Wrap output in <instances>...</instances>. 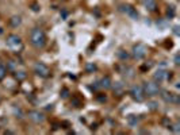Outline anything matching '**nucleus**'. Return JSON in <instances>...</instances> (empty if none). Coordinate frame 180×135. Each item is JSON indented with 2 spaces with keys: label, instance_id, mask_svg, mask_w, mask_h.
I'll use <instances>...</instances> for the list:
<instances>
[{
  "label": "nucleus",
  "instance_id": "obj_1",
  "mask_svg": "<svg viewBox=\"0 0 180 135\" xmlns=\"http://www.w3.org/2000/svg\"><path fill=\"white\" fill-rule=\"evenodd\" d=\"M30 43L35 49H42L46 45V35L41 28H34L30 34Z\"/></svg>",
  "mask_w": 180,
  "mask_h": 135
},
{
  "label": "nucleus",
  "instance_id": "obj_2",
  "mask_svg": "<svg viewBox=\"0 0 180 135\" xmlns=\"http://www.w3.org/2000/svg\"><path fill=\"white\" fill-rule=\"evenodd\" d=\"M146 54H148V47H146V45H144V43L134 45V47H133V55H134V58L142 59V58L146 57Z\"/></svg>",
  "mask_w": 180,
  "mask_h": 135
},
{
  "label": "nucleus",
  "instance_id": "obj_3",
  "mask_svg": "<svg viewBox=\"0 0 180 135\" xmlns=\"http://www.w3.org/2000/svg\"><path fill=\"white\" fill-rule=\"evenodd\" d=\"M142 89H144V93L148 96H156L159 95L160 92V87L159 84H156V82H145L144 87H142Z\"/></svg>",
  "mask_w": 180,
  "mask_h": 135
},
{
  "label": "nucleus",
  "instance_id": "obj_4",
  "mask_svg": "<svg viewBox=\"0 0 180 135\" xmlns=\"http://www.w3.org/2000/svg\"><path fill=\"white\" fill-rule=\"evenodd\" d=\"M130 95L136 101H142L145 99V93L141 85H133L132 89H130Z\"/></svg>",
  "mask_w": 180,
  "mask_h": 135
},
{
  "label": "nucleus",
  "instance_id": "obj_5",
  "mask_svg": "<svg viewBox=\"0 0 180 135\" xmlns=\"http://www.w3.org/2000/svg\"><path fill=\"white\" fill-rule=\"evenodd\" d=\"M34 72H35V74H38L39 77H49L50 69L47 68V65H45L42 62H38L34 65Z\"/></svg>",
  "mask_w": 180,
  "mask_h": 135
},
{
  "label": "nucleus",
  "instance_id": "obj_6",
  "mask_svg": "<svg viewBox=\"0 0 180 135\" xmlns=\"http://www.w3.org/2000/svg\"><path fill=\"white\" fill-rule=\"evenodd\" d=\"M7 45L12 49H18L19 46H22V39L20 37L15 35V34H11V35L7 37Z\"/></svg>",
  "mask_w": 180,
  "mask_h": 135
},
{
  "label": "nucleus",
  "instance_id": "obj_7",
  "mask_svg": "<svg viewBox=\"0 0 180 135\" xmlns=\"http://www.w3.org/2000/svg\"><path fill=\"white\" fill-rule=\"evenodd\" d=\"M161 97L164 99V101H167V103H172V104H179V95H176V93H172V92H163V95Z\"/></svg>",
  "mask_w": 180,
  "mask_h": 135
},
{
  "label": "nucleus",
  "instance_id": "obj_8",
  "mask_svg": "<svg viewBox=\"0 0 180 135\" xmlns=\"http://www.w3.org/2000/svg\"><path fill=\"white\" fill-rule=\"evenodd\" d=\"M29 119L34 123H42L45 120V115L39 111H30L29 112Z\"/></svg>",
  "mask_w": 180,
  "mask_h": 135
},
{
  "label": "nucleus",
  "instance_id": "obj_9",
  "mask_svg": "<svg viewBox=\"0 0 180 135\" xmlns=\"http://www.w3.org/2000/svg\"><path fill=\"white\" fill-rule=\"evenodd\" d=\"M155 80L156 81H159V82H161V81H164L165 78H168V73L165 72V70H163V69H159L157 72L155 73Z\"/></svg>",
  "mask_w": 180,
  "mask_h": 135
},
{
  "label": "nucleus",
  "instance_id": "obj_10",
  "mask_svg": "<svg viewBox=\"0 0 180 135\" xmlns=\"http://www.w3.org/2000/svg\"><path fill=\"white\" fill-rule=\"evenodd\" d=\"M111 78L108 77V76H106V77H103L102 80H100V82H99V87L100 88H103V89H108V88H111Z\"/></svg>",
  "mask_w": 180,
  "mask_h": 135
},
{
  "label": "nucleus",
  "instance_id": "obj_11",
  "mask_svg": "<svg viewBox=\"0 0 180 135\" xmlns=\"http://www.w3.org/2000/svg\"><path fill=\"white\" fill-rule=\"evenodd\" d=\"M111 88L112 91H114L115 95L121 96V93L123 92V84L122 82H115V84H111Z\"/></svg>",
  "mask_w": 180,
  "mask_h": 135
},
{
  "label": "nucleus",
  "instance_id": "obj_12",
  "mask_svg": "<svg viewBox=\"0 0 180 135\" xmlns=\"http://www.w3.org/2000/svg\"><path fill=\"white\" fill-rule=\"evenodd\" d=\"M144 6L146 10L155 11L156 10V0H144Z\"/></svg>",
  "mask_w": 180,
  "mask_h": 135
},
{
  "label": "nucleus",
  "instance_id": "obj_13",
  "mask_svg": "<svg viewBox=\"0 0 180 135\" xmlns=\"http://www.w3.org/2000/svg\"><path fill=\"white\" fill-rule=\"evenodd\" d=\"M125 11H126V12L129 14V15H130V16H132V18H134V19H137V18H138V14H137V11L134 10L132 6H126V7H125Z\"/></svg>",
  "mask_w": 180,
  "mask_h": 135
},
{
  "label": "nucleus",
  "instance_id": "obj_14",
  "mask_svg": "<svg viewBox=\"0 0 180 135\" xmlns=\"http://www.w3.org/2000/svg\"><path fill=\"white\" fill-rule=\"evenodd\" d=\"M22 23V19H20V16H12L10 19V24L12 26V27H18Z\"/></svg>",
  "mask_w": 180,
  "mask_h": 135
},
{
  "label": "nucleus",
  "instance_id": "obj_15",
  "mask_svg": "<svg viewBox=\"0 0 180 135\" xmlns=\"http://www.w3.org/2000/svg\"><path fill=\"white\" fill-rule=\"evenodd\" d=\"M72 104H73L74 107H77V108H79V107H83V100H80L79 97L74 96L73 99H72Z\"/></svg>",
  "mask_w": 180,
  "mask_h": 135
},
{
  "label": "nucleus",
  "instance_id": "obj_16",
  "mask_svg": "<svg viewBox=\"0 0 180 135\" xmlns=\"http://www.w3.org/2000/svg\"><path fill=\"white\" fill-rule=\"evenodd\" d=\"M6 74H7V68L3 63H0V80H3L6 77Z\"/></svg>",
  "mask_w": 180,
  "mask_h": 135
},
{
  "label": "nucleus",
  "instance_id": "obj_17",
  "mask_svg": "<svg viewBox=\"0 0 180 135\" xmlns=\"http://www.w3.org/2000/svg\"><path fill=\"white\" fill-rule=\"evenodd\" d=\"M167 16H168V18H173V16H175V7H168Z\"/></svg>",
  "mask_w": 180,
  "mask_h": 135
},
{
  "label": "nucleus",
  "instance_id": "obj_18",
  "mask_svg": "<svg viewBox=\"0 0 180 135\" xmlns=\"http://www.w3.org/2000/svg\"><path fill=\"white\" fill-rule=\"evenodd\" d=\"M118 57L121 59H127V58H129V54H127L126 51H123V50H119L118 51Z\"/></svg>",
  "mask_w": 180,
  "mask_h": 135
},
{
  "label": "nucleus",
  "instance_id": "obj_19",
  "mask_svg": "<svg viewBox=\"0 0 180 135\" xmlns=\"http://www.w3.org/2000/svg\"><path fill=\"white\" fill-rule=\"evenodd\" d=\"M15 77H16L19 81H23L25 78H26V73H25V72H16V74H15Z\"/></svg>",
  "mask_w": 180,
  "mask_h": 135
},
{
  "label": "nucleus",
  "instance_id": "obj_20",
  "mask_svg": "<svg viewBox=\"0 0 180 135\" xmlns=\"http://www.w3.org/2000/svg\"><path fill=\"white\" fill-rule=\"evenodd\" d=\"M129 123H130V124H137V123H138V118H134V115H130L129 116Z\"/></svg>",
  "mask_w": 180,
  "mask_h": 135
},
{
  "label": "nucleus",
  "instance_id": "obj_21",
  "mask_svg": "<svg viewBox=\"0 0 180 135\" xmlns=\"http://www.w3.org/2000/svg\"><path fill=\"white\" fill-rule=\"evenodd\" d=\"M87 70H88V72H93V70H96V66L92 65V63H88V65H87Z\"/></svg>",
  "mask_w": 180,
  "mask_h": 135
},
{
  "label": "nucleus",
  "instance_id": "obj_22",
  "mask_svg": "<svg viewBox=\"0 0 180 135\" xmlns=\"http://www.w3.org/2000/svg\"><path fill=\"white\" fill-rule=\"evenodd\" d=\"M149 108H151V110H156V108H157V103H155V101H151V103H149Z\"/></svg>",
  "mask_w": 180,
  "mask_h": 135
},
{
  "label": "nucleus",
  "instance_id": "obj_23",
  "mask_svg": "<svg viewBox=\"0 0 180 135\" xmlns=\"http://www.w3.org/2000/svg\"><path fill=\"white\" fill-rule=\"evenodd\" d=\"M179 63H180V55L176 54L175 55V65H179Z\"/></svg>",
  "mask_w": 180,
  "mask_h": 135
},
{
  "label": "nucleus",
  "instance_id": "obj_24",
  "mask_svg": "<svg viewBox=\"0 0 180 135\" xmlns=\"http://www.w3.org/2000/svg\"><path fill=\"white\" fill-rule=\"evenodd\" d=\"M61 96H62V97H66V96H68V89H65V88H64V89H62Z\"/></svg>",
  "mask_w": 180,
  "mask_h": 135
},
{
  "label": "nucleus",
  "instance_id": "obj_25",
  "mask_svg": "<svg viewBox=\"0 0 180 135\" xmlns=\"http://www.w3.org/2000/svg\"><path fill=\"white\" fill-rule=\"evenodd\" d=\"M173 127H175V128H173V131H175V133H179V131H180V128H179V127H180V124H179V123H176V124H175Z\"/></svg>",
  "mask_w": 180,
  "mask_h": 135
},
{
  "label": "nucleus",
  "instance_id": "obj_26",
  "mask_svg": "<svg viewBox=\"0 0 180 135\" xmlns=\"http://www.w3.org/2000/svg\"><path fill=\"white\" fill-rule=\"evenodd\" d=\"M175 34H176V35H179V27H175Z\"/></svg>",
  "mask_w": 180,
  "mask_h": 135
}]
</instances>
